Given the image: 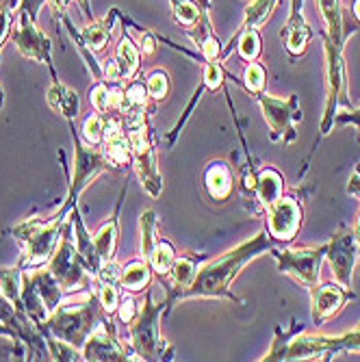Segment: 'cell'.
Returning <instances> with one entry per match:
<instances>
[{
	"label": "cell",
	"instance_id": "cell-14",
	"mask_svg": "<svg viewBox=\"0 0 360 362\" xmlns=\"http://www.w3.org/2000/svg\"><path fill=\"white\" fill-rule=\"evenodd\" d=\"M109 317V315H107ZM103 319L98 323L87 341L81 347L83 360L89 362H111V360H130L128 347H124L117 337H115V327L109 323V319Z\"/></svg>",
	"mask_w": 360,
	"mask_h": 362
},
{
	"label": "cell",
	"instance_id": "cell-11",
	"mask_svg": "<svg viewBox=\"0 0 360 362\" xmlns=\"http://www.w3.org/2000/svg\"><path fill=\"white\" fill-rule=\"evenodd\" d=\"M256 103L263 111V117L269 126L272 141L293 144L298 139V124L302 122V109L296 93L289 98H276L269 93H258L254 95Z\"/></svg>",
	"mask_w": 360,
	"mask_h": 362
},
{
	"label": "cell",
	"instance_id": "cell-4",
	"mask_svg": "<svg viewBox=\"0 0 360 362\" xmlns=\"http://www.w3.org/2000/svg\"><path fill=\"white\" fill-rule=\"evenodd\" d=\"M70 213L59 211L50 219H26L24 223L11 228V237L22 245V258L18 265L22 269L28 267H42L50 260L54 254L61 235H63V226Z\"/></svg>",
	"mask_w": 360,
	"mask_h": 362
},
{
	"label": "cell",
	"instance_id": "cell-10",
	"mask_svg": "<svg viewBox=\"0 0 360 362\" xmlns=\"http://www.w3.org/2000/svg\"><path fill=\"white\" fill-rule=\"evenodd\" d=\"M272 256L278 262V269L296 280L300 286L310 291L319 284V269L328 252V241L308 247H272Z\"/></svg>",
	"mask_w": 360,
	"mask_h": 362
},
{
	"label": "cell",
	"instance_id": "cell-29",
	"mask_svg": "<svg viewBox=\"0 0 360 362\" xmlns=\"http://www.w3.org/2000/svg\"><path fill=\"white\" fill-rule=\"evenodd\" d=\"M152 274L154 272H152L148 260H144V258L130 260L120 272V286L126 288L128 293H141V291H146L150 286Z\"/></svg>",
	"mask_w": 360,
	"mask_h": 362
},
{
	"label": "cell",
	"instance_id": "cell-31",
	"mask_svg": "<svg viewBox=\"0 0 360 362\" xmlns=\"http://www.w3.org/2000/svg\"><path fill=\"white\" fill-rule=\"evenodd\" d=\"M156 226H158V219H156V213L152 209L141 213V217H139V258H144V260L150 258L152 250L158 243Z\"/></svg>",
	"mask_w": 360,
	"mask_h": 362
},
{
	"label": "cell",
	"instance_id": "cell-9",
	"mask_svg": "<svg viewBox=\"0 0 360 362\" xmlns=\"http://www.w3.org/2000/svg\"><path fill=\"white\" fill-rule=\"evenodd\" d=\"M46 267L59 280L65 293H79V291L91 288V284L95 282V276L87 269L85 260L76 252L74 235L70 233L68 226H63L61 241L54 254L50 256V260L46 262Z\"/></svg>",
	"mask_w": 360,
	"mask_h": 362
},
{
	"label": "cell",
	"instance_id": "cell-16",
	"mask_svg": "<svg viewBox=\"0 0 360 362\" xmlns=\"http://www.w3.org/2000/svg\"><path fill=\"white\" fill-rule=\"evenodd\" d=\"M308 293H310V317L317 327L328 323L332 317H337L345 308L347 302L354 300V291L339 282L317 284Z\"/></svg>",
	"mask_w": 360,
	"mask_h": 362
},
{
	"label": "cell",
	"instance_id": "cell-24",
	"mask_svg": "<svg viewBox=\"0 0 360 362\" xmlns=\"http://www.w3.org/2000/svg\"><path fill=\"white\" fill-rule=\"evenodd\" d=\"M278 5H280V0H252V3L245 7V18H243V22H241L239 30L231 37L228 46L221 50V57H219V59H226L228 54H231V48H233L235 40L241 35V33H245V30H250V28H256V30H258L260 26H263V24L272 18L274 9H276Z\"/></svg>",
	"mask_w": 360,
	"mask_h": 362
},
{
	"label": "cell",
	"instance_id": "cell-21",
	"mask_svg": "<svg viewBox=\"0 0 360 362\" xmlns=\"http://www.w3.org/2000/svg\"><path fill=\"white\" fill-rule=\"evenodd\" d=\"M70 219H72L70 223H72V233H74L76 252H79L81 258L85 260L87 269H89L93 276H98V272H100V267H103V258H100V254H98V250H95V245H93V237L87 233V228H85V223H83V217H81V213H79L76 206L70 211Z\"/></svg>",
	"mask_w": 360,
	"mask_h": 362
},
{
	"label": "cell",
	"instance_id": "cell-35",
	"mask_svg": "<svg viewBox=\"0 0 360 362\" xmlns=\"http://www.w3.org/2000/svg\"><path fill=\"white\" fill-rule=\"evenodd\" d=\"M105 128H107V115H103V113L89 115L83 124V139L89 146H103Z\"/></svg>",
	"mask_w": 360,
	"mask_h": 362
},
{
	"label": "cell",
	"instance_id": "cell-53",
	"mask_svg": "<svg viewBox=\"0 0 360 362\" xmlns=\"http://www.w3.org/2000/svg\"><path fill=\"white\" fill-rule=\"evenodd\" d=\"M5 5H7V0H0V9H3Z\"/></svg>",
	"mask_w": 360,
	"mask_h": 362
},
{
	"label": "cell",
	"instance_id": "cell-12",
	"mask_svg": "<svg viewBox=\"0 0 360 362\" xmlns=\"http://www.w3.org/2000/svg\"><path fill=\"white\" fill-rule=\"evenodd\" d=\"M9 40L13 42V46L20 50V54L24 59H30L35 63H44L50 70L52 78L57 81V74L52 70V42L44 35V33L35 26L26 13L18 11V22L9 33Z\"/></svg>",
	"mask_w": 360,
	"mask_h": 362
},
{
	"label": "cell",
	"instance_id": "cell-36",
	"mask_svg": "<svg viewBox=\"0 0 360 362\" xmlns=\"http://www.w3.org/2000/svg\"><path fill=\"white\" fill-rule=\"evenodd\" d=\"M265 85H267V72L260 63H250L245 72H243V87L252 93V95H258L265 91Z\"/></svg>",
	"mask_w": 360,
	"mask_h": 362
},
{
	"label": "cell",
	"instance_id": "cell-39",
	"mask_svg": "<svg viewBox=\"0 0 360 362\" xmlns=\"http://www.w3.org/2000/svg\"><path fill=\"white\" fill-rule=\"evenodd\" d=\"M223 81H226V74H223L221 63L219 61H207V65H204V78H202L204 89L219 91L223 87Z\"/></svg>",
	"mask_w": 360,
	"mask_h": 362
},
{
	"label": "cell",
	"instance_id": "cell-37",
	"mask_svg": "<svg viewBox=\"0 0 360 362\" xmlns=\"http://www.w3.org/2000/svg\"><path fill=\"white\" fill-rule=\"evenodd\" d=\"M95 295L98 300H100V306L107 315H115L117 306H120V284H109V282H98V288H95Z\"/></svg>",
	"mask_w": 360,
	"mask_h": 362
},
{
	"label": "cell",
	"instance_id": "cell-25",
	"mask_svg": "<svg viewBox=\"0 0 360 362\" xmlns=\"http://www.w3.org/2000/svg\"><path fill=\"white\" fill-rule=\"evenodd\" d=\"M124 193H126V191H122L120 200H117V204H115L113 215H111L100 228H98V233L93 235V245H95L98 254H100L103 262L113 260V256H115V247H117V239H120V211H122Z\"/></svg>",
	"mask_w": 360,
	"mask_h": 362
},
{
	"label": "cell",
	"instance_id": "cell-54",
	"mask_svg": "<svg viewBox=\"0 0 360 362\" xmlns=\"http://www.w3.org/2000/svg\"><path fill=\"white\" fill-rule=\"evenodd\" d=\"M358 111H360V107H358Z\"/></svg>",
	"mask_w": 360,
	"mask_h": 362
},
{
	"label": "cell",
	"instance_id": "cell-46",
	"mask_svg": "<svg viewBox=\"0 0 360 362\" xmlns=\"http://www.w3.org/2000/svg\"><path fill=\"white\" fill-rule=\"evenodd\" d=\"M347 195L360 200V165L352 172L349 180H347Z\"/></svg>",
	"mask_w": 360,
	"mask_h": 362
},
{
	"label": "cell",
	"instance_id": "cell-3",
	"mask_svg": "<svg viewBox=\"0 0 360 362\" xmlns=\"http://www.w3.org/2000/svg\"><path fill=\"white\" fill-rule=\"evenodd\" d=\"M343 351H360V327L337 337L286 332L284 341L276 332L274 347L263 360H330Z\"/></svg>",
	"mask_w": 360,
	"mask_h": 362
},
{
	"label": "cell",
	"instance_id": "cell-32",
	"mask_svg": "<svg viewBox=\"0 0 360 362\" xmlns=\"http://www.w3.org/2000/svg\"><path fill=\"white\" fill-rule=\"evenodd\" d=\"M174 260H176V252H174L172 243L158 239L156 247L152 250V254H150V258H148L152 272L163 280V278H166V276L170 274V269H172V265H174Z\"/></svg>",
	"mask_w": 360,
	"mask_h": 362
},
{
	"label": "cell",
	"instance_id": "cell-40",
	"mask_svg": "<svg viewBox=\"0 0 360 362\" xmlns=\"http://www.w3.org/2000/svg\"><path fill=\"white\" fill-rule=\"evenodd\" d=\"M137 310H139V306H137V300L133 298V295H128V291H126V295L120 300V306H117V310H115V315H117V319L122 321V323H130L135 319V315H137Z\"/></svg>",
	"mask_w": 360,
	"mask_h": 362
},
{
	"label": "cell",
	"instance_id": "cell-55",
	"mask_svg": "<svg viewBox=\"0 0 360 362\" xmlns=\"http://www.w3.org/2000/svg\"><path fill=\"white\" fill-rule=\"evenodd\" d=\"M358 327H360V323H358Z\"/></svg>",
	"mask_w": 360,
	"mask_h": 362
},
{
	"label": "cell",
	"instance_id": "cell-44",
	"mask_svg": "<svg viewBox=\"0 0 360 362\" xmlns=\"http://www.w3.org/2000/svg\"><path fill=\"white\" fill-rule=\"evenodd\" d=\"M139 52L141 54H146V57H150V54H154L156 52V42H154V37H152V33H144L141 30V37H139Z\"/></svg>",
	"mask_w": 360,
	"mask_h": 362
},
{
	"label": "cell",
	"instance_id": "cell-42",
	"mask_svg": "<svg viewBox=\"0 0 360 362\" xmlns=\"http://www.w3.org/2000/svg\"><path fill=\"white\" fill-rule=\"evenodd\" d=\"M44 3H46V0H20V9L18 11L26 13L33 22H37V13H40Z\"/></svg>",
	"mask_w": 360,
	"mask_h": 362
},
{
	"label": "cell",
	"instance_id": "cell-22",
	"mask_svg": "<svg viewBox=\"0 0 360 362\" xmlns=\"http://www.w3.org/2000/svg\"><path fill=\"white\" fill-rule=\"evenodd\" d=\"M124 85L122 83H107L98 81L89 91V103L93 105L95 113L103 115H117L124 103Z\"/></svg>",
	"mask_w": 360,
	"mask_h": 362
},
{
	"label": "cell",
	"instance_id": "cell-8",
	"mask_svg": "<svg viewBox=\"0 0 360 362\" xmlns=\"http://www.w3.org/2000/svg\"><path fill=\"white\" fill-rule=\"evenodd\" d=\"M70 130H72V141H74V170H72L68 197H65L63 206L59 209L63 213H70L76 206L81 193L89 187L91 180L113 170L100 146H89L83 137H79L74 124H70Z\"/></svg>",
	"mask_w": 360,
	"mask_h": 362
},
{
	"label": "cell",
	"instance_id": "cell-48",
	"mask_svg": "<svg viewBox=\"0 0 360 362\" xmlns=\"http://www.w3.org/2000/svg\"><path fill=\"white\" fill-rule=\"evenodd\" d=\"M304 0H291V13L289 16H302Z\"/></svg>",
	"mask_w": 360,
	"mask_h": 362
},
{
	"label": "cell",
	"instance_id": "cell-45",
	"mask_svg": "<svg viewBox=\"0 0 360 362\" xmlns=\"http://www.w3.org/2000/svg\"><path fill=\"white\" fill-rule=\"evenodd\" d=\"M46 3L50 5L54 18H59V22L68 20V13H65V11H68V3H70V0H46Z\"/></svg>",
	"mask_w": 360,
	"mask_h": 362
},
{
	"label": "cell",
	"instance_id": "cell-27",
	"mask_svg": "<svg viewBox=\"0 0 360 362\" xmlns=\"http://www.w3.org/2000/svg\"><path fill=\"white\" fill-rule=\"evenodd\" d=\"M284 193V178L276 168H263L256 174V204L260 211L269 209Z\"/></svg>",
	"mask_w": 360,
	"mask_h": 362
},
{
	"label": "cell",
	"instance_id": "cell-13",
	"mask_svg": "<svg viewBox=\"0 0 360 362\" xmlns=\"http://www.w3.org/2000/svg\"><path fill=\"white\" fill-rule=\"evenodd\" d=\"M267 213V233L276 243H291L298 237L302 221H304V209L296 195L282 193V197L265 209Z\"/></svg>",
	"mask_w": 360,
	"mask_h": 362
},
{
	"label": "cell",
	"instance_id": "cell-52",
	"mask_svg": "<svg viewBox=\"0 0 360 362\" xmlns=\"http://www.w3.org/2000/svg\"><path fill=\"white\" fill-rule=\"evenodd\" d=\"M5 107V91H3V87H0V109Z\"/></svg>",
	"mask_w": 360,
	"mask_h": 362
},
{
	"label": "cell",
	"instance_id": "cell-5",
	"mask_svg": "<svg viewBox=\"0 0 360 362\" xmlns=\"http://www.w3.org/2000/svg\"><path fill=\"white\" fill-rule=\"evenodd\" d=\"M117 117L122 122V130L128 137L130 150H133V168L144 191L150 197H158L163 191V178L156 165L152 126L148 122V115L133 113V115H117Z\"/></svg>",
	"mask_w": 360,
	"mask_h": 362
},
{
	"label": "cell",
	"instance_id": "cell-1",
	"mask_svg": "<svg viewBox=\"0 0 360 362\" xmlns=\"http://www.w3.org/2000/svg\"><path fill=\"white\" fill-rule=\"evenodd\" d=\"M274 239L269 237L267 228L258 230V233L250 239H245L243 243L235 245L233 250L223 252L221 256L207 260L204 265L198 267V274H195L193 282L189 284V288L182 293V300H228L235 304H243L241 298L233 293V282L237 280L239 272L252 262L254 258H258L260 254H265L274 247Z\"/></svg>",
	"mask_w": 360,
	"mask_h": 362
},
{
	"label": "cell",
	"instance_id": "cell-7",
	"mask_svg": "<svg viewBox=\"0 0 360 362\" xmlns=\"http://www.w3.org/2000/svg\"><path fill=\"white\" fill-rule=\"evenodd\" d=\"M323 40V57H325V109L323 119L319 126V137H328L335 126V115L343 107L349 109V93H347V68L343 48L335 46L328 37L321 35Z\"/></svg>",
	"mask_w": 360,
	"mask_h": 362
},
{
	"label": "cell",
	"instance_id": "cell-33",
	"mask_svg": "<svg viewBox=\"0 0 360 362\" xmlns=\"http://www.w3.org/2000/svg\"><path fill=\"white\" fill-rule=\"evenodd\" d=\"M172 11H174V20L189 30L200 22L204 7L193 3V0H172Z\"/></svg>",
	"mask_w": 360,
	"mask_h": 362
},
{
	"label": "cell",
	"instance_id": "cell-41",
	"mask_svg": "<svg viewBox=\"0 0 360 362\" xmlns=\"http://www.w3.org/2000/svg\"><path fill=\"white\" fill-rule=\"evenodd\" d=\"M11 22H13V11L5 5L3 9H0V50H3V44L5 40L9 37V28H11Z\"/></svg>",
	"mask_w": 360,
	"mask_h": 362
},
{
	"label": "cell",
	"instance_id": "cell-49",
	"mask_svg": "<svg viewBox=\"0 0 360 362\" xmlns=\"http://www.w3.org/2000/svg\"><path fill=\"white\" fill-rule=\"evenodd\" d=\"M354 237H356V243H358V258H360V211H358L356 226H354Z\"/></svg>",
	"mask_w": 360,
	"mask_h": 362
},
{
	"label": "cell",
	"instance_id": "cell-51",
	"mask_svg": "<svg viewBox=\"0 0 360 362\" xmlns=\"http://www.w3.org/2000/svg\"><path fill=\"white\" fill-rule=\"evenodd\" d=\"M76 3L81 5V9H83V13H85V16L89 18V16H91V11H89V0H76Z\"/></svg>",
	"mask_w": 360,
	"mask_h": 362
},
{
	"label": "cell",
	"instance_id": "cell-19",
	"mask_svg": "<svg viewBox=\"0 0 360 362\" xmlns=\"http://www.w3.org/2000/svg\"><path fill=\"white\" fill-rule=\"evenodd\" d=\"M235 176L233 170L228 168V163L223 160H213L209 163V168L204 170V191L213 202H226L233 193Z\"/></svg>",
	"mask_w": 360,
	"mask_h": 362
},
{
	"label": "cell",
	"instance_id": "cell-18",
	"mask_svg": "<svg viewBox=\"0 0 360 362\" xmlns=\"http://www.w3.org/2000/svg\"><path fill=\"white\" fill-rule=\"evenodd\" d=\"M198 267H200V258H195V256H180L178 258L176 256L170 274L163 278V280H168V291H166L168 308H172L176 302H180L182 293L189 288L195 274H198Z\"/></svg>",
	"mask_w": 360,
	"mask_h": 362
},
{
	"label": "cell",
	"instance_id": "cell-20",
	"mask_svg": "<svg viewBox=\"0 0 360 362\" xmlns=\"http://www.w3.org/2000/svg\"><path fill=\"white\" fill-rule=\"evenodd\" d=\"M280 40L284 44V50L293 59L302 57L313 40V30H310L308 22L304 20V16H289L280 30Z\"/></svg>",
	"mask_w": 360,
	"mask_h": 362
},
{
	"label": "cell",
	"instance_id": "cell-23",
	"mask_svg": "<svg viewBox=\"0 0 360 362\" xmlns=\"http://www.w3.org/2000/svg\"><path fill=\"white\" fill-rule=\"evenodd\" d=\"M317 9L321 13L323 26H325L323 35L328 37L335 46L343 48L349 30L345 28V20H343V11H341V0H317Z\"/></svg>",
	"mask_w": 360,
	"mask_h": 362
},
{
	"label": "cell",
	"instance_id": "cell-2",
	"mask_svg": "<svg viewBox=\"0 0 360 362\" xmlns=\"http://www.w3.org/2000/svg\"><path fill=\"white\" fill-rule=\"evenodd\" d=\"M105 317L107 313L103 310L95 291L85 288L81 295L70 293V298L61 300V304L50 313L42 330H48L52 337L81 349L87 337L91 334V330Z\"/></svg>",
	"mask_w": 360,
	"mask_h": 362
},
{
	"label": "cell",
	"instance_id": "cell-28",
	"mask_svg": "<svg viewBox=\"0 0 360 362\" xmlns=\"http://www.w3.org/2000/svg\"><path fill=\"white\" fill-rule=\"evenodd\" d=\"M117 16H120V11L111 9L105 18L93 20L83 28L81 40H83V46H87L89 52H103L107 48V44L111 40V33H113V22H115Z\"/></svg>",
	"mask_w": 360,
	"mask_h": 362
},
{
	"label": "cell",
	"instance_id": "cell-30",
	"mask_svg": "<svg viewBox=\"0 0 360 362\" xmlns=\"http://www.w3.org/2000/svg\"><path fill=\"white\" fill-rule=\"evenodd\" d=\"M0 293L5 300L20 313L22 310V267L16 265L11 269H0Z\"/></svg>",
	"mask_w": 360,
	"mask_h": 362
},
{
	"label": "cell",
	"instance_id": "cell-6",
	"mask_svg": "<svg viewBox=\"0 0 360 362\" xmlns=\"http://www.w3.org/2000/svg\"><path fill=\"white\" fill-rule=\"evenodd\" d=\"M168 310V302H154L152 293H146L144 306H139L135 319L128 327V341H130V360H170L172 354H166V343L161 341L158 321L161 315Z\"/></svg>",
	"mask_w": 360,
	"mask_h": 362
},
{
	"label": "cell",
	"instance_id": "cell-38",
	"mask_svg": "<svg viewBox=\"0 0 360 362\" xmlns=\"http://www.w3.org/2000/svg\"><path fill=\"white\" fill-rule=\"evenodd\" d=\"M146 89H148L150 100H154V103L166 100L170 93V76L163 70H154L146 81Z\"/></svg>",
	"mask_w": 360,
	"mask_h": 362
},
{
	"label": "cell",
	"instance_id": "cell-47",
	"mask_svg": "<svg viewBox=\"0 0 360 362\" xmlns=\"http://www.w3.org/2000/svg\"><path fill=\"white\" fill-rule=\"evenodd\" d=\"M0 337H9L11 341H20V337H18V332L13 330V327L9 325V323H5L3 319H0Z\"/></svg>",
	"mask_w": 360,
	"mask_h": 362
},
{
	"label": "cell",
	"instance_id": "cell-15",
	"mask_svg": "<svg viewBox=\"0 0 360 362\" xmlns=\"http://www.w3.org/2000/svg\"><path fill=\"white\" fill-rule=\"evenodd\" d=\"M325 258H328L330 267H332L335 280L339 284L352 288L354 265L358 260V243H356V237H354V230L341 228L339 233H335V237L328 241V252H325Z\"/></svg>",
	"mask_w": 360,
	"mask_h": 362
},
{
	"label": "cell",
	"instance_id": "cell-17",
	"mask_svg": "<svg viewBox=\"0 0 360 362\" xmlns=\"http://www.w3.org/2000/svg\"><path fill=\"white\" fill-rule=\"evenodd\" d=\"M139 48L135 42L128 37V33H124V37L117 44L115 57L107 61L105 65V81L107 83H128L139 70Z\"/></svg>",
	"mask_w": 360,
	"mask_h": 362
},
{
	"label": "cell",
	"instance_id": "cell-26",
	"mask_svg": "<svg viewBox=\"0 0 360 362\" xmlns=\"http://www.w3.org/2000/svg\"><path fill=\"white\" fill-rule=\"evenodd\" d=\"M46 100L50 105V109L61 115L68 124H74L79 117V95L76 91H72L70 87H65L59 81H52V85L46 91Z\"/></svg>",
	"mask_w": 360,
	"mask_h": 362
},
{
	"label": "cell",
	"instance_id": "cell-43",
	"mask_svg": "<svg viewBox=\"0 0 360 362\" xmlns=\"http://www.w3.org/2000/svg\"><path fill=\"white\" fill-rule=\"evenodd\" d=\"M335 124H354V126L360 128V111L358 109H354V111H337Z\"/></svg>",
	"mask_w": 360,
	"mask_h": 362
},
{
	"label": "cell",
	"instance_id": "cell-34",
	"mask_svg": "<svg viewBox=\"0 0 360 362\" xmlns=\"http://www.w3.org/2000/svg\"><path fill=\"white\" fill-rule=\"evenodd\" d=\"M235 44H237V50H239V57L245 63L258 61V57H260V35H258L256 28H250V30L241 33V35L235 40Z\"/></svg>",
	"mask_w": 360,
	"mask_h": 362
},
{
	"label": "cell",
	"instance_id": "cell-50",
	"mask_svg": "<svg viewBox=\"0 0 360 362\" xmlns=\"http://www.w3.org/2000/svg\"><path fill=\"white\" fill-rule=\"evenodd\" d=\"M352 13H354L356 22L360 24V0H354V3H352Z\"/></svg>",
	"mask_w": 360,
	"mask_h": 362
}]
</instances>
